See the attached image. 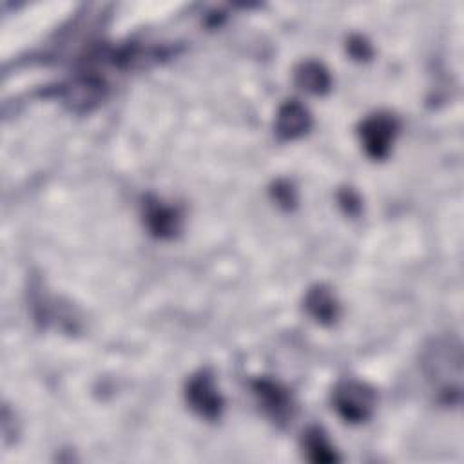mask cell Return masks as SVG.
I'll use <instances>...</instances> for the list:
<instances>
[{"mask_svg":"<svg viewBox=\"0 0 464 464\" xmlns=\"http://www.w3.org/2000/svg\"><path fill=\"white\" fill-rule=\"evenodd\" d=\"M426 379L444 402H457L460 397V348L451 339H437L422 357Z\"/></svg>","mask_w":464,"mask_h":464,"instance_id":"cell-1","label":"cell"},{"mask_svg":"<svg viewBox=\"0 0 464 464\" xmlns=\"http://www.w3.org/2000/svg\"><path fill=\"white\" fill-rule=\"evenodd\" d=\"M337 413L348 422L366 420L375 406L373 390L361 381H343L335 386L332 395Z\"/></svg>","mask_w":464,"mask_h":464,"instance_id":"cell-2","label":"cell"},{"mask_svg":"<svg viewBox=\"0 0 464 464\" xmlns=\"http://www.w3.org/2000/svg\"><path fill=\"white\" fill-rule=\"evenodd\" d=\"M397 132V121L388 114H373L361 125V141L364 150L375 158H386Z\"/></svg>","mask_w":464,"mask_h":464,"instance_id":"cell-3","label":"cell"},{"mask_svg":"<svg viewBox=\"0 0 464 464\" xmlns=\"http://www.w3.org/2000/svg\"><path fill=\"white\" fill-rule=\"evenodd\" d=\"M187 401L196 413L210 420L219 417L223 410V399L214 384V379L207 372H201L188 381Z\"/></svg>","mask_w":464,"mask_h":464,"instance_id":"cell-4","label":"cell"},{"mask_svg":"<svg viewBox=\"0 0 464 464\" xmlns=\"http://www.w3.org/2000/svg\"><path fill=\"white\" fill-rule=\"evenodd\" d=\"M252 388L261 408L276 422H286L292 417V399L283 386L268 379H257Z\"/></svg>","mask_w":464,"mask_h":464,"instance_id":"cell-5","label":"cell"},{"mask_svg":"<svg viewBox=\"0 0 464 464\" xmlns=\"http://www.w3.org/2000/svg\"><path fill=\"white\" fill-rule=\"evenodd\" d=\"M149 230L158 237H172L179 230V214L176 208L163 205L160 199H147L143 208Z\"/></svg>","mask_w":464,"mask_h":464,"instance_id":"cell-6","label":"cell"},{"mask_svg":"<svg viewBox=\"0 0 464 464\" xmlns=\"http://www.w3.org/2000/svg\"><path fill=\"white\" fill-rule=\"evenodd\" d=\"M310 114L308 111L295 100L281 105L276 120V130L283 140H294L303 136L310 129Z\"/></svg>","mask_w":464,"mask_h":464,"instance_id":"cell-7","label":"cell"},{"mask_svg":"<svg viewBox=\"0 0 464 464\" xmlns=\"http://www.w3.org/2000/svg\"><path fill=\"white\" fill-rule=\"evenodd\" d=\"M304 304L319 323H332L337 317V303L326 286H314L306 294Z\"/></svg>","mask_w":464,"mask_h":464,"instance_id":"cell-8","label":"cell"},{"mask_svg":"<svg viewBox=\"0 0 464 464\" xmlns=\"http://www.w3.org/2000/svg\"><path fill=\"white\" fill-rule=\"evenodd\" d=\"M295 82L301 89L308 92H324L330 87V74L328 71L317 62H304L295 71Z\"/></svg>","mask_w":464,"mask_h":464,"instance_id":"cell-9","label":"cell"},{"mask_svg":"<svg viewBox=\"0 0 464 464\" xmlns=\"http://www.w3.org/2000/svg\"><path fill=\"white\" fill-rule=\"evenodd\" d=\"M303 444H304V450L308 453V459L314 460V462H334V460H337V455H335L332 444L328 442L326 435L319 428H310L304 433Z\"/></svg>","mask_w":464,"mask_h":464,"instance_id":"cell-10","label":"cell"},{"mask_svg":"<svg viewBox=\"0 0 464 464\" xmlns=\"http://www.w3.org/2000/svg\"><path fill=\"white\" fill-rule=\"evenodd\" d=\"M276 198H277L279 203H286V205L295 201L292 187H290V185H281V183L276 187Z\"/></svg>","mask_w":464,"mask_h":464,"instance_id":"cell-11","label":"cell"}]
</instances>
